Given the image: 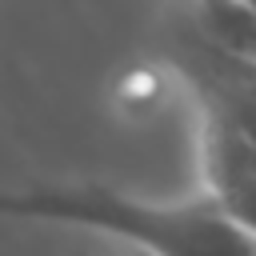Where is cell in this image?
<instances>
[{
    "label": "cell",
    "instance_id": "6da1fadb",
    "mask_svg": "<svg viewBox=\"0 0 256 256\" xmlns=\"http://www.w3.org/2000/svg\"><path fill=\"white\" fill-rule=\"evenodd\" d=\"M0 216L88 228L140 256H256V232L208 188L156 200L104 180H28L0 184Z\"/></svg>",
    "mask_w": 256,
    "mask_h": 256
},
{
    "label": "cell",
    "instance_id": "7a4b0ae2",
    "mask_svg": "<svg viewBox=\"0 0 256 256\" xmlns=\"http://www.w3.org/2000/svg\"><path fill=\"white\" fill-rule=\"evenodd\" d=\"M196 4H216V0H196Z\"/></svg>",
    "mask_w": 256,
    "mask_h": 256
},
{
    "label": "cell",
    "instance_id": "3957f363",
    "mask_svg": "<svg viewBox=\"0 0 256 256\" xmlns=\"http://www.w3.org/2000/svg\"><path fill=\"white\" fill-rule=\"evenodd\" d=\"M248 4H252V12H256V0H248Z\"/></svg>",
    "mask_w": 256,
    "mask_h": 256
},
{
    "label": "cell",
    "instance_id": "277c9868",
    "mask_svg": "<svg viewBox=\"0 0 256 256\" xmlns=\"http://www.w3.org/2000/svg\"><path fill=\"white\" fill-rule=\"evenodd\" d=\"M136 256H140V252H136Z\"/></svg>",
    "mask_w": 256,
    "mask_h": 256
}]
</instances>
